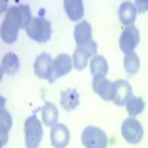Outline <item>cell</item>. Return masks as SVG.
<instances>
[{"mask_svg": "<svg viewBox=\"0 0 148 148\" xmlns=\"http://www.w3.org/2000/svg\"><path fill=\"white\" fill-rule=\"evenodd\" d=\"M132 95V88L126 80H117L114 82V92H113V102L116 105H126L127 101L130 99Z\"/></svg>", "mask_w": 148, "mask_h": 148, "instance_id": "obj_12", "label": "cell"}, {"mask_svg": "<svg viewBox=\"0 0 148 148\" xmlns=\"http://www.w3.org/2000/svg\"><path fill=\"white\" fill-rule=\"evenodd\" d=\"M123 65H125V70L127 74L133 76L139 71V65H141V61H139V56L132 52V53H127L125 55V59H123Z\"/></svg>", "mask_w": 148, "mask_h": 148, "instance_id": "obj_21", "label": "cell"}, {"mask_svg": "<svg viewBox=\"0 0 148 148\" xmlns=\"http://www.w3.org/2000/svg\"><path fill=\"white\" fill-rule=\"evenodd\" d=\"M82 144L84 148H107V133L96 126H88L82 132Z\"/></svg>", "mask_w": 148, "mask_h": 148, "instance_id": "obj_4", "label": "cell"}, {"mask_svg": "<svg viewBox=\"0 0 148 148\" xmlns=\"http://www.w3.org/2000/svg\"><path fill=\"white\" fill-rule=\"evenodd\" d=\"M52 70H53V59L47 53H42V55H39L36 58V61H34V73H36L37 77L51 82Z\"/></svg>", "mask_w": 148, "mask_h": 148, "instance_id": "obj_10", "label": "cell"}, {"mask_svg": "<svg viewBox=\"0 0 148 148\" xmlns=\"http://www.w3.org/2000/svg\"><path fill=\"white\" fill-rule=\"evenodd\" d=\"M51 144L53 148H65L70 144V130L65 125L58 123L51 127Z\"/></svg>", "mask_w": 148, "mask_h": 148, "instance_id": "obj_11", "label": "cell"}, {"mask_svg": "<svg viewBox=\"0 0 148 148\" xmlns=\"http://www.w3.org/2000/svg\"><path fill=\"white\" fill-rule=\"evenodd\" d=\"M145 108V102L141 96H132L130 99L127 101L126 104V110L127 113L130 114V117H135V116H139Z\"/></svg>", "mask_w": 148, "mask_h": 148, "instance_id": "obj_22", "label": "cell"}, {"mask_svg": "<svg viewBox=\"0 0 148 148\" xmlns=\"http://www.w3.org/2000/svg\"><path fill=\"white\" fill-rule=\"evenodd\" d=\"M27 36L34 42L39 43H46L51 40L52 36V25L46 18H33L30 25L25 28Z\"/></svg>", "mask_w": 148, "mask_h": 148, "instance_id": "obj_2", "label": "cell"}, {"mask_svg": "<svg viewBox=\"0 0 148 148\" xmlns=\"http://www.w3.org/2000/svg\"><path fill=\"white\" fill-rule=\"evenodd\" d=\"M12 127V117L5 110V99L2 98V126H0V136H2V147L8 142V133Z\"/></svg>", "mask_w": 148, "mask_h": 148, "instance_id": "obj_20", "label": "cell"}, {"mask_svg": "<svg viewBox=\"0 0 148 148\" xmlns=\"http://www.w3.org/2000/svg\"><path fill=\"white\" fill-rule=\"evenodd\" d=\"M33 21L30 6L27 5H18L10 6L3 18L2 22V39L5 43L12 45L18 39L19 28H27L30 22Z\"/></svg>", "mask_w": 148, "mask_h": 148, "instance_id": "obj_1", "label": "cell"}, {"mask_svg": "<svg viewBox=\"0 0 148 148\" xmlns=\"http://www.w3.org/2000/svg\"><path fill=\"white\" fill-rule=\"evenodd\" d=\"M121 136L132 145L139 144L144 136V127L135 117H129L121 123Z\"/></svg>", "mask_w": 148, "mask_h": 148, "instance_id": "obj_5", "label": "cell"}, {"mask_svg": "<svg viewBox=\"0 0 148 148\" xmlns=\"http://www.w3.org/2000/svg\"><path fill=\"white\" fill-rule=\"evenodd\" d=\"M18 68H19V59H18V56L14 52L6 53L3 56V59H2V73L12 76V74H15L18 71Z\"/></svg>", "mask_w": 148, "mask_h": 148, "instance_id": "obj_17", "label": "cell"}, {"mask_svg": "<svg viewBox=\"0 0 148 148\" xmlns=\"http://www.w3.org/2000/svg\"><path fill=\"white\" fill-rule=\"evenodd\" d=\"M79 93L74 89H67L65 92L61 93V104L67 111H73L79 105Z\"/></svg>", "mask_w": 148, "mask_h": 148, "instance_id": "obj_18", "label": "cell"}, {"mask_svg": "<svg viewBox=\"0 0 148 148\" xmlns=\"http://www.w3.org/2000/svg\"><path fill=\"white\" fill-rule=\"evenodd\" d=\"M92 88L96 95H99L104 101H113L114 83L110 82L105 76H93Z\"/></svg>", "mask_w": 148, "mask_h": 148, "instance_id": "obj_9", "label": "cell"}, {"mask_svg": "<svg viewBox=\"0 0 148 148\" xmlns=\"http://www.w3.org/2000/svg\"><path fill=\"white\" fill-rule=\"evenodd\" d=\"M74 40H76L77 47L79 46H84L92 42V27L89 22L86 21H80L76 28H74Z\"/></svg>", "mask_w": 148, "mask_h": 148, "instance_id": "obj_13", "label": "cell"}, {"mask_svg": "<svg viewBox=\"0 0 148 148\" xmlns=\"http://www.w3.org/2000/svg\"><path fill=\"white\" fill-rule=\"evenodd\" d=\"M90 73L93 76H107L108 73V62L101 55H96L90 59Z\"/></svg>", "mask_w": 148, "mask_h": 148, "instance_id": "obj_19", "label": "cell"}, {"mask_svg": "<svg viewBox=\"0 0 148 148\" xmlns=\"http://www.w3.org/2000/svg\"><path fill=\"white\" fill-rule=\"evenodd\" d=\"M136 14H138V10H136V8H135V3H132V2H123L120 5L119 18H120V21L125 24V25H127V27L133 25L135 19H136Z\"/></svg>", "mask_w": 148, "mask_h": 148, "instance_id": "obj_15", "label": "cell"}, {"mask_svg": "<svg viewBox=\"0 0 148 148\" xmlns=\"http://www.w3.org/2000/svg\"><path fill=\"white\" fill-rule=\"evenodd\" d=\"M58 108L55 104L51 102H46L42 108V120H43V125L49 126V127H53L55 125H58Z\"/></svg>", "mask_w": 148, "mask_h": 148, "instance_id": "obj_16", "label": "cell"}, {"mask_svg": "<svg viewBox=\"0 0 148 148\" xmlns=\"http://www.w3.org/2000/svg\"><path fill=\"white\" fill-rule=\"evenodd\" d=\"M135 8H136L138 12H147L148 10V0H138L135 3Z\"/></svg>", "mask_w": 148, "mask_h": 148, "instance_id": "obj_23", "label": "cell"}, {"mask_svg": "<svg viewBox=\"0 0 148 148\" xmlns=\"http://www.w3.org/2000/svg\"><path fill=\"white\" fill-rule=\"evenodd\" d=\"M139 40H141L139 30L135 25H130V27H126L123 30V33L120 36V40H119V46L121 49V52L127 55V53H132L135 51V47L139 45Z\"/></svg>", "mask_w": 148, "mask_h": 148, "instance_id": "obj_7", "label": "cell"}, {"mask_svg": "<svg viewBox=\"0 0 148 148\" xmlns=\"http://www.w3.org/2000/svg\"><path fill=\"white\" fill-rule=\"evenodd\" d=\"M25 133V147L27 148H39L43 139V127L40 120L36 116H30L24 125Z\"/></svg>", "mask_w": 148, "mask_h": 148, "instance_id": "obj_3", "label": "cell"}, {"mask_svg": "<svg viewBox=\"0 0 148 148\" xmlns=\"http://www.w3.org/2000/svg\"><path fill=\"white\" fill-rule=\"evenodd\" d=\"M65 14L71 21H80L84 15V5L82 0H65L64 2Z\"/></svg>", "mask_w": 148, "mask_h": 148, "instance_id": "obj_14", "label": "cell"}, {"mask_svg": "<svg viewBox=\"0 0 148 148\" xmlns=\"http://www.w3.org/2000/svg\"><path fill=\"white\" fill-rule=\"evenodd\" d=\"M74 64H73V58L68 56L67 53H61L53 59V70H52V77L49 83H53L56 79L65 76L73 70Z\"/></svg>", "mask_w": 148, "mask_h": 148, "instance_id": "obj_8", "label": "cell"}, {"mask_svg": "<svg viewBox=\"0 0 148 148\" xmlns=\"http://www.w3.org/2000/svg\"><path fill=\"white\" fill-rule=\"evenodd\" d=\"M96 52H98V45L92 40L90 43L84 45V46H79L76 47V51L73 53V64H74V68L82 71L86 68L88 65L89 59L96 56Z\"/></svg>", "mask_w": 148, "mask_h": 148, "instance_id": "obj_6", "label": "cell"}]
</instances>
